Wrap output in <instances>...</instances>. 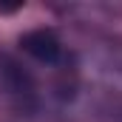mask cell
<instances>
[{"label":"cell","mask_w":122,"mask_h":122,"mask_svg":"<svg viewBox=\"0 0 122 122\" xmlns=\"http://www.w3.org/2000/svg\"><path fill=\"white\" fill-rule=\"evenodd\" d=\"M17 9H23V3H11V6L0 3V14H11V11H17Z\"/></svg>","instance_id":"obj_3"},{"label":"cell","mask_w":122,"mask_h":122,"mask_svg":"<svg viewBox=\"0 0 122 122\" xmlns=\"http://www.w3.org/2000/svg\"><path fill=\"white\" fill-rule=\"evenodd\" d=\"M0 94L11 108L23 114H34L40 108V88L34 74L6 51H0Z\"/></svg>","instance_id":"obj_1"},{"label":"cell","mask_w":122,"mask_h":122,"mask_svg":"<svg viewBox=\"0 0 122 122\" xmlns=\"http://www.w3.org/2000/svg\"><path fill=\"white\" fill-rule=\"evenodd\" d=\"M20 48L29 54L31 60L43 62V65H62L65 62V48L57 31L51 29H31L20 37Z\"/></svg>","instance_id":"obj_2"}]
</instances>
